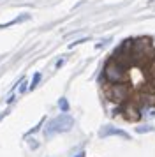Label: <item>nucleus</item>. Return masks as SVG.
<instances>
[{"label":"nucleus","instance_id":"14","mask_svg":"<svg viewBox=\"0 0 155 157\" xmlns=\"http://www.w3.org/2000/svg\"><path fill=\"white\" fill-rule=\"evenodd\" d=\"M74 157H85V152H79V154H76Z\"/></svg>","mask_w":155,"mask_h":157},{"label":"nucleus","instance_id":"5","mask_svg":"<svg viewBox=\"0 0 155 157\" xmlns=\"http://www.w3.org/2000/svg\"><path fill=\"white\" fill-rule=\"evenodd\" d=\"M109 136H120V138H123V140H130V134L125 132L123 129L120 127H115V125H102V129L99 131V138H109Z\"/></svg>","mask_w":155,"mask_h":157},{"label":"nucleus","instance_id":"8","mask_svg":"<svg viewBox=\"0 0 155 157\" xmlns=\"http://www.w3.org/2000/svg\"><path fill=\"white\" fill-rule=\"evenodd\" d=\"M155 127H152V125H138L136 127V132L138 134H148V132H153Z\"/></svg>","mask_w":155,"mask_h":157},{"label":"nucleus","instance_id":"15","mask_svg":"<svg viewBox=\"0 0 155 157\" xmlns=\"http://www.w3.org/2000/svg\"><path fill=\"white\" fill-rule=\"evenodd\" d=\"M7 113H9V111H4V113L0 115V120H2V118H4V117H6V115H7Z\"/></svg>","mask_w":155,"mask_h":157},{"label":"nucleus","instance_id":"6","mask_svg":"<svg viewBox=\"0 0 155 157\" xmlns=\"http://www.w3.org/2000/svg\"><path fill=\"white\" fill-rule=\"evenodd\" d=\"M28 20H30V14H21V16H18V18H14V20H11V21L2 23V25H0V29H9V27H13V25H18V23L28 21Z\"/></svg>","mask_w":155,"mask_h":157},{"label":"nucleus","instance_id":"1","mask_svg":"<svg viewBox=\"0 0 155 157\" xmlns=\"http://www.w3.org/2000/svg\"><path fill=\"white\" fill-rule=\"evenodd\" d=\"M102 78L108 81V85L113 83H125L127 79V65H123L122 62L115 60V58H108L102 69Z\"/></svg>","mask_w":155,"mask_h":157},{"label":"nucleus","instance_id":"9","mask_svg":"<svg viewBox=\"0 0 155 157\" xmlns=\"http://www.w3.org/2000/svg\"><path fill=\"white\" fill-rule=\"evenodd\" d=\"M58 108L62 109V113H67V111H69V101L65 99V97H60V101H58Z\"/></svg>","mask_w":155,"mask_h":157},{"label":"nucleus","instance_id":"16","mask_svg":"<svg viewBox=\"0 0 155 157\" xmlns=\"http://www.w3.org/2000/svg\"><path fill=\"white\" fill-rule=\"evenodd\" d=\"M152 83H153V85H152V88L155 90V76H153V79H152Z\"/></svg>","mask_w":155,"mask_h":157},{"label":"nucleus","instance_id":"7","mask_svg":"<svg viewBox=\"0 0 155 157\" xmlns=\"http://www.w3.org/2000/svg\"><path fill=\"white\" fill-rule=\"evenodd\" d=\"M42 74L41 72H35L34 78H32V81H30V85H28V90H34V88H37V85H39V81H41Z\"/></svg>","mask_w":155,"mask_h":157},{"label":"nucleus","instance_id":"4","mask_svg":"<svg viewBox=\"0 0 155 157\" xmlns=\"http://www.w3.org/2000/svg\"><path fill=\"white\" fill-rule=\"evenodd\" d=\"M106 97L113 102H127L130 99V88L127 83H113L106 88Z\"/></svg>","mask_w":155,"mask_h":157},{"label":"nucleus","instance_id":"12","mask_svg":"<svg viewBox=\"0 0 155 157\" xmlns=\"http://www.w3.org/2000/svg\"><path fill=\"white\" fill-rule=\"evenodd\" d=\"M90 37H83V39H78V41H74V43L70 44V48H74V46H78V44H81V43H86Z\"/></svg>","mask_w":155,"mask_h":157},{"label":"nucleus","instance_id":"10","mask_svg":"<svg viewBox=\"0 0 155 157\" xmlns=\"http://www.w3.org/2000/svg\"><path fill=\"white\" fill-rule=\"evenodd\" d=\"M42 124H44V118H42V120L39 122L37 125H35V127H32V129H30V131H28V132H27V134H25V136H30V134H34V132H37V131H39V129L42 127Z\"/></svg>","mask_w":155,"mask_h":157},{"label":"nucleus","instance_id":"2","mask_svg":"<svg viewBox=\"0 0 155 157\" xmlns=\"http://www.w3.org/2000/svg\"><path fill=\"white\" fill-rule=\"evenodd\" d=\"M155 57L153 44L148 37H141V39H134L132 41V62L134 64H146L152 62Z\"/></svg>","mask_w":155,"mask_h":157},{"label":"nucleus","instance_id":"3","mask_svg":"<svg viewBox=\"0 0 155 157\" xmlns=\"http://www.w3.org/2000/svg\"><path fill=\"white\" fill-rule=\"evenodd\" d=\"M74 125V118L70 117L69 113H62L51 118V120L46 124V129H44V138H51L55 134H62V132H69Z\"/></svg>","mask_w":155,"mask_h":157},{"label":"nucleus","instance_id":"11","mask_svg":"<svg viewBox=\"0 0 155 157\" xmlns=\"http://www.w3.org/2000/svg\"><path fill=\"white\" fill-rule=\"evenodd\" d=\"M27 90H28V83L25 79H20V92L23 94V92H27Z\"/></svg>","mask_w":155,"mask_h":157},{"label":"nucleus","instance_id":"13","mask_svg":"<svg viewBox=\"0 0 155 157\" xmlns=\"http://www.w3.org/2000/svg\"><path fill=\"white\" fill-rule=\"evenodd\" d=\"M30 148H37V143H35V140H30Z\"/></svg>","mask_w":155,"mask_h":157}]
</instances>
